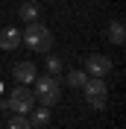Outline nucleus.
<instances>
[{
	"label": "nucleus",
	"mask_w": 126,
	"mask_h": 129,
	"mask_svg": "<svg viewBox=\"0 0 126 129\" xmlns=\"http://www.w3.org/2000/svg\"><path fill=\"white\" fill-rule=\"evenodd\" d=\"M21 41H24L29 50H35V53H50V47H53V32H50L44 24L32 21V24H26Z\"/></svg>",
	"instance_id": "obj_1"
},
{
	"label": "nucleus",
	"mask_w": 126,
	"mask_h": 129,
	"mask_svg": "<svg viewBox=\"0 0 126 129\" xmlns=\"http://www.w3.org/2000/svg\"><path fill=\"white\" fill-rule=\"evenodd\" d=\"M35 88H32V94H35V100H38L41 106H56L59 103V97H62V91H59V79H56V76H35Z\"/></svg>",
	"instance_id": "obj_2"
},
{
	"label": "nucleus",
	"mask_w": 126,
	"mask_h": 129,
	"mask_svg": "<svg viewBox=\"0 0 126 129\" xmlns=\"http://www.w3.org/2000/svg\"><path fill=\"white\" fill-rule=\"evenodd\" d=\"M32 106H35V94H32L29 85H18V88L6 97V109H12L15 114H29Z\"/></svg>",
	"instance_id": "obj_3"
},
{
	"label": "nucleus",
	"mask_w": 126,
	"mask_h": 129,
	"mask_svg": "<svg viewBox=\"0 0 126 129\" xmlns=\"http://www.w3.org/2000/svg\"><path fill=\"white\" fill-rule=\"evenodd\" d=\"M82 88H85V97H88V103L94 106V109H103V106H106L109 85H106V79H103V76H85Z\"/></svg>",
	"instance_id": "obj_4"
},
{
	"label": "nucleus",
	"mask_w": 126,
	"mask_h": 129,
	"mask_svg": "<svg viewBox=\"0 0 126 129\" xmlns=\"http://www.w3.org/2000/svg\"><path fill=\"white\" fill-rule=\"evenodd\" d=\"M85 71H88V76H109V71H111V59L103 56V53H94V56L85 59Z\"/></svg>",
	"instance_id": "obj_5"
},
{
	"label": "nucleus",
	"mask_w": 126,
	"mask_h": 129,
	"mask_svg": "<svg viewBox=\"0 0 126 129\" xmlns=\"http://www.w3.org/2000/svg\"><path fill=\"white\" fill-rule=\"evenodd\" d=\"M12 76H15L18 85H29V82L38 76V68H35L32 62H18L15 68H12Z\"/></svg>",
	"instance_id": "obj_6"
},
{
	"label": "nucleus",
	"mask_w": 126,
	"mask_h": 129,
	"mask_svg": "<svg viewBox=\"0 0 126 129\" xmlns=\"http://www.w3.org/2000/svg\"><path fill=\"white\" fill-rule=\"evenodd\" d=\"M21 47V32L15 29V26H3L0 29V50H18Z\"/></svg>",
	"instance_id": "obj_7"
},
{
	"label": "nucleus",
	"mask_w": 126,
	"mask_h": 129,
	"mask_svg": "<svg viewBox=\"0 0 126 129\" xmlns=\"http://www.w3.org/2000/svg\"><path fill=\"white\" fill-rule=\"evenodd\" d=\"M26 120H29V129H41V126H47V123H50V109H47V106H32Z\"/></svg>",
	"instance_id": "obj_8"
},
{
	"label": "nucleus",
	"mask_w": 126,
	"mask_h": 129,
	"mask_svg": "<svg viewBox=\"0 0 126 129\" xmlns=\"http://www.w3.org/2000/svg\"><path fill=\"white\" fill-rule=\"evenodd\" d=\"M106 38L111 41V44H123L126 41V26H123V21H111L109 26H106Z\"/></svg>",
	"instance_id": "obj_9"
},
{
	"label": "nucleus",
	"mask_w": 126,
	"mask_h": 129,
	"mask_svg": "<svg viewBox=\"0 0 126 129\" xmlns=\"http://www.w3.org/2000/svg\"><path fill=\"white\" fill-rule=\"evenodd\" d=\"M38 12H41L38 0H26L24 6L18 9V15H21V21H26V24H32V21H38Z\"/></svg>",
	"instance_id": "obj_10"
},
{
	"label": "nucleus",
	"mask_w": 126,
	"mask_h": 129,
	"mask_svg": "<svg viewBox=\"0 0 126 129\" xmlns=\"http://www.w3.org/2000/svg\"><path fill=\"white\" fill-rule=\"evenodd\" d=\"M68 85L71 88H82V82H85V71H68Z\"/></svg>",
	"instance_id": "obj_11"
},
{
	"label": "nucleus",
	"mask_w": 126,
	"mask_h": 129,
	"mask_svg": "<svg viewBox=\"0 0 126 129\" xmlns=\"http://www.w3.org/2000/svg\"><path fill=\"white\" fill-rule=\"evenodd\" d=\"M44 64H47V73H50V76H59V73H62V59L53 56V53L47 56V62H44Z\"/></svg>",
	"instance_id": "obj_12"
},
{
	"label": "nucleus",
	"mask_w": 126,
	"mask_h": 129,
	"mask_svg": "<svg viewBox=\"0 0 126 129\" xmlns=\"http://www.w3.org/2000/svg\"><path fill=\"white\" fill-rule=\"evenodd\" d=\"M6 129H29V120H26V114H15L12 120H9Z\"/></svg>",
	"instance_id": "obj_13"
}]
</instances>
